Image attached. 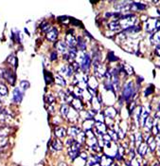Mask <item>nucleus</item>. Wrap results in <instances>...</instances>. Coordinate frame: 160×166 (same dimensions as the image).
<instances>
[{
  "mask_svg": "<svg viewBox=\"0 0 160 166\" xmlns=\"http://www.w3.org/2000/svg\"><path fill=\"white\" fill-rule=\"evenodd\" d=\"M41 29H42L43 31L48 33V32L51 30V27H50V25H49L48 22H43L42 25H41Z\"/></svg>",
  "mask_w": 160,
  "mask_h": 166,
  "instance_id": "30",
  "label": "nucleus"
},
{
  "mask_svg": "<svg viewBox=\"0 0 160 166\" xmlns=\"http://www.w3.org/2000/svg\"><path fill=\"white\" fill-rule=\"evenodd\" d=\"M76 141H77L78 142H80L81 144H82V143H83L84 142L86 141L85 133H84V132H82V131H81V132L78 134V136L76 137Z\"/></svg>",
  "mask_w": 160,
  "mask_h": 166,
  "instance_id": "27",
  "label": "nucleus"
},
{
  "mask_svg": "<svg viewBox=\"0 0 160 166\" xmlns=\"http://www.w3.org/2000/svg\"><path fill=\"white\" fill-rule=\"evenodd\" d=\"M56 49H57V50L63 54H65V53H67L68 52V47H67V45L60 41L57 43V45H56Z\"/></svg>",
  "mask_w": 160,
  "mask_h": 166,
  "instance_id": "10",
  "label": "nucleus"
},
{
  "mask_svg": "<svg viewBox=\"0 0 160 166\" xmlns=\"http://www.w3.org/2000/svg\"><path fill=\"white\" fill-rule=\"evenodd\" d=\"M69 107L67 105H63L61 106V115L63 117H67V114H68V111H69Z\"/></svg>",
  "mask_w": 160,
  "mask_h": 166,
  "instance_id": "28",
  "label": "nucleus"
},
{
  "mask_svg": "<svg viewBox=\"0 0 160 166\" xmlns=\"http://www.w3.org/2000/svg\"><path fill=\"white\" fill-rule=\"evenodd\" d=\"M59 165H60V166H67V165H65V163H60Z\"/></svg>",
  "mask_w": 160,
  "mask_h": 166,
  "instance_id": "40",
  "label": "nucleus"
},
{
  "mask_svg": "<svg viewBox=\"0 0 160 166\" xmlns=\"http://www.w3.org/2000/svg\"><path fill=\"white\" fill-rule=\"evenodd\" d=\"M76 47H78V49L82 51L85 50L86 49V44H85V41H84V39L82 37V36H79V37L76 39Z\"/></svg>",
  "mask_w": 160,
  "mask_h": 166,
  "instance_id": "14",
  "label": "nucleus"
},
{
  "mask_svg": "<svg viewBox=\"0 0 160 166\" xmlns=\"http://www.w3.org/2000/svg\"><path fill=\"white\" fill-rule=\"evenodd\" d=\"M54 134L57 139L61 140V139H64L65 135H67V130H65V128L63 126H58L54 129Z\"/></svg>",
  "mask_w": 160,
  "mask_h": 166,
  "instance_id": "5",
  "label": "nucleus"
},
{
  "mask_svg": "<svg viewBox=\"0 0 160 166\" xmlns=\"http://www.w3.org/2000/svg\"><path fill=\"white\" fill-rule=\"evenodd\" d=\"M70 20H71V21H73L72 23H73L74 25H77V26L82 27V23H81L79 20H76V19H75V18H70Z\"/></svg>",
  "mask_w": 160,
  "mask_h": 166,
  "instance_id": "38",
  "label": "nucleus"
},
{
  "mask_svg": "<svg viewBox=\"0 0 160 166\" xmlns=\"http://www.w3.org/2000/svg\"><path fill=\"white\" fill-rule=\"evenodd\" d=\"M154 86H152V85H150L147 88H146V90L144 91V95L145 96H149L150 94H152L153 92H154Z\"/></svg>",
  "mask_w": 160,
  "mask_h": 166,
  "instance_id": "34",
  "label": "nucleus"
},
{
  "mask_svg": "<svg viewBox=\"0 0 160 166\" xmlns=\"http://www.w3.org/2000/svg\"><path fill=\"white\" fill-rule=\"evenodd\" d=\"M58 37V31L56 29H51L48 33H46V38L49 41H55Z\"/></svg>",
  "mask_w": 160,
  "mask_h": 166,
  "instance_id": "15",
  "label": "nucleus"
},
{
  "mask_svg": "<svg viewBox=\"0 0 160 166\" xmlns=\"http://www.w3.org/2000/svg\"><path fill=\"white\" fill-rule=\"evenodd\" d=\"M109 28L111 31H118L120 30V25L118 20H115V21H112L109 23Z\"/></svg>",
  "mask_w": 160,
  "mask_h": 166,
  "instance_id": "21",
  "label": "nucleus"
},
{
  "mask_svg": "<svg viewBox=\"0 0 160 166\" xmlns=\"http://www.w3.org/2000/svg\"><path fill=\"white\" fill-rule=\"evenodd\" d=\"M134 92H135V87L133 86V83H132V82H127L126 84L124 85V87H123L122 96H123V98L127 101L128 103L130 102V99H131L132 96H133Z\"/></svg>",
  "mask_w": 160,
  "mask_h": 166,
  "instance_id": "1",
  "label": "nucleus"
},
{
  "mask_svg": "<svg viewBox=\"0 0 160 166\" xmlns=\"http://www.w3.org/2000/svg\"><path fill=\"white\" fill-rule=\"evenodd\" d=\"M107 59H108L110 62H115V61H118V57H116V56H115V54L113 53L112 51L108 52V54H107Z\"/></svg>",
  "mask_w": 160,
  "mask_h": 166,
  "instance_id": "33",
  "label": "nucleus"
},
{
  "mask_svg": "<svg viewBox=\"0 0 160 166\" xmlns=\"http://www.w3.org/2000/svg\"><path fill=\"white\" fill-rule=\"evenodd\" d=\"M146 143L148 145V149L152 153H154L155 151V149H156V147H157L156 142L155 140V137L154 136H150L148 138V140L146 141Z\"/></svg>",
  "mask_w": 160,
  "mask_h": 166,
  "instance_id": "4",
  "label": "nucleus"
},
{
  "mask_svg": "<svg viewBox=\"0 0 160 166\" xmlns=\"http://www.w3.org/2000/svg\"><path fill=\"white\" fill-rule=\"evenodd\" d=\"M8 94V88L7 87L2 84V83H0V95L1 96H5Z\"/></svg>",
  "mask_w": 160,
  "mask_h": 166,
  "instance_id": "31",
  "label": "nucleus"
},
{
  "mask_svg": "<svg viewBox=\"0 0 160 166\" xmlns=\"http://www.w3.org/2000/svg\"><path fill=\"white\" fill-rule=\"evenodd\" d=\"M91 56H90V54L85 52V53H83L82 55V58L81 60V68L82 69L83 72H86L89 70L90 68V66H91Z\"/></svg>",
  "mask_w": 160,
  "mask_h": 166,
  "instance_id": "3",
  "label": "nucleus"
},
{
  "mask_svg": "<svg viewBox=\"0 0 160 166\" xmlns=\"http://www.w3.org/2000/svg\"><path fill=\"white\" fill-rule=\"evenodd\" d=\"M148 145L146 143V142H142L140 143V145L137 147V153L141 156V157H144L147 154L148 151Z\"/></svg>",
  "mask_w": 160,
  "mask_h": 166,
  "instance_id": "12",
  "label": "nucleus"
},
{
  "mask_svg": "<svg viewBox=\"0 0 160 166\" xmlns=\"http://www.w3.org/2000/svg\"><path fill=\"white\" fill-rule=\"evenodd\" d=\"M155 125V120L154 118H152L151 116H149L147 119H146V121H145V124H144V126L148 131H150L151 129L153 128V126Z\"/></svg>",
  "mask_w": 160,
  "mask_h": 166,
  "instance_id": "17",
  "label": "nucleus"
},
{
  "mask_svg": "<svg viewBox=\"0 0 160 166\" xmlns=\"http://www.w3.org/2000/svg\"><path fill=\"white\" fill-rule=\"evenodd\" d=\"M93 166H100V163H97V164H95V165H93Z\"/></svg>",
  "mask_w": 160,
  "mask_h": 166,
  "instance_id": "41",
  "label": "nucleus"
},
{
  "mask_svg": "<svg viewBox=\"0 0 160 166\" xmlns=\"http://www.w3.org/2000/svg\"><path fill=\"white\" fill-rule=\"evenodd\" d=\"M142 142H143V136H142V134H141V133L136 134V136H135V138H134V142H135L136 146L138 147V146L140 145V143Z\"/></svg>",
  "mask_w": 160,
  "mask_h": 166,
  "instance_id": "25",
  "label": "nucleus"
},
{
  "mask_svg": "<svg viewBox=\"0 0 160 166\" xmlns=\"http://www.w3.org/2000/svg\"><path fill=\"white\" fill-rule=\"evenodd\" d=\"M8 62H9V63H11V64H13L14 67L17 66V58H15V57L13 56V55H11V56L8 58Z\"/></svg>",
  "mask_w": 160,
  "mask_h": 166,
  "instance_id": "35",
  "label": "nucleus"
},
{
  "mask_svg": "<svg viewBox=\"0 0 160 166\" xmlns=\"http://www.w3.org/2000/svg\"><path fill=\"white\" fill-rule=\"evenodd\" d=\"M82 130H81V128H78V127H70L69 129H68V131H67V133H68V135L70 136V138H72V139H74V138H76L77 136H78V134L81 132Z\"/></svg>",
  "mask_w": 160,
  "mask_h": 166,
  "instance_id": "18",
  "label": "nucleus"
},
{
  "mask_svg": "<svg viewBox=\"0 0 160 166\" xmlns=\"http://www.w3.org/2000/svg\"><path fill=\"white\" fill-rule=\"evenodd\" d=\"M45 81L46 84H51L54 82V76L49 71H45Z\"/></svg>",
  "mask_w": 160,
  "mask_h": 166,
  "instance_id": "24",
  "label": "nucleus"
},
{
  "mask_svg": "<svg viewBox=\"0 0 160 166\" xmlns=\"http://www.w3.org/2000/svg\"><path fill=\"white\" fill-rule=\"evenodd\" d=\"M159 32L156 31L155 33H153L152 35H151L150 37V41H151V44H152L153 46H158L159 44Z\"/></svg>",
  "mask_w": 160,
  "mask_h": 166,
  "instance_id": "20",
  "label": "nucleus"
},
{
  "mask_svg": "<svg viewBox=\"0 0 160 166\" xmlns=\"http://www.w3.org/2000/svg\"><path fill=\"white\" fill-rule=\"evenodd\" d=\"M9 132H10V129H9V127H0V137L8 138Z\"/></svg>",
  "mask_w": 160,
  "mask_h": 166,
  "instance_id": "29",
  "label": "nucleus"
},
{
  "mask_svg": "<svg viewBox=\"0 0 160 166\" xmlns=\"http://www.w3.org/2000/svg\"><path fill=\"white\" fill-rule=\"evenodd\" d=\"M71 107L74 108L75 110H82V103L79 98H75L71 102Z\"/></svg>",
  "mask_w": 160,
  "mask_h": 166,
  "instance_id": "16",
  "label": "nucleus"
},
{
  "mask_svg": "<svg viewBox=\"0 0 160 166\" xmlns=\"http://www.w3.org/2000/svg\"><path fill=\"white\" fill-rule=\"evenodd\" d=\"M78 117H79V114L77 112V110H75L72 107H69V111H68V114H67L68 122L75 123L78 120Z\"/></svg>",
  "mask_w": 160,
  "mask_h": 166,
  "instance_id": "6",
  "label": "nucleus"
},
{
  "mask_svg": "<svg viewBox=\"0 0 160 166\" xmlns=\"http://www.w3.org/2000/svg\"><path fill=\"white\" fill-rule=\"evenodd\" d=\"M23 98V91L20 90V88H15L13 90V101L16 104H20Z\"/></svg>",
  "mask_w": 160,
  "mask_h": 166,
  "instance_id": "7",
  "label": "nucleus"
},
{
  "mask_svg": "<svg viewBox=\"0 0 160 166\" xmlns=\"http://www.w3.org/2000/svg\"><path fill=\"white\" fill-rule=\"evenodd\" d=\"M51 146L52 148L56 151H60L63 149V142H61L60 139H57V138H54L51 142Z\"/></svg>",
  "mask_w": 160,
  "mask_h": 166,
  "instance_id": "11",
  "label": "nucleus"
},
{
  "mask_svg": "<svg viewBox=\"0 0 160 166\" xmlns=\"http://www.w3.org/2000/svg\"><path fill=\"white\" fill-rule=\"evenodd\" d=\"M129 166H140V163H139V161L137 160V159L134 158V159H132V160H130Z\"/></svg>",
  "mask_w": 160,
  "mask_h": 166,
  "instance_id": "36",
  "label": "nucleus"
},
{
  "mask_svg": "<svg viewBox=\"0 0 160 166\" xmlns=\"http://www.w3.org/2000/svg\"><path fill=\"white\" fill-rule=\"evenodd\" d=\"M104 117L106 118H110V119H113V118H115L116 115H117V110L114 108V107H112V106H109L105 109V111H104Z\"/></svg>",
  "mask_w": 160,
  "mask_h": 166,
  "instance_id": "13",
  "label": "nucleus"
},
{
  "mask_svg": "<svg viewBox=\"0 0 160 166\" xmlns=\"http://www.w3.org/2000/svg\"><path fill=\"white\" fill-rule=\"evenodd\" d=\"M54 80H55V83L57 85L61 86V87H64L65 86V82L64 80V78L60 75V74H56L54 76Z\"/></svg>",
  "mask_w": 160,
  "mask_h": 166,
  "instance_id": "26",
  "label": "nucleus"
},
{
  "mask_svg": "<svg viewBox=\"0 0 160 166\" xmlns=\"http://www.w3.org/2000/svg\"><path fill=\"white\" fill-rule=\"evenodd\" d=\"M57 52L56 51H52L51 52V56H50V59H51V61H56L57 60Z\"/></svg>",
  "mask_w": 160,
  "mask_h": 166,
  "instance_id": "37",
  "label": "nucleus"
},
{
  "mask_svg": "<svg viewBox=\"0 0 160 166\" xmlns=\"http://www.w3.org/2000/svg\"><path fill=\"white\" fill-rule=\"evenodd\" d=\"M61 73L62 75H65L67 77H71L72 76V73H73V69L71 67H63L61 68Z\"/></svg>",
  "mask_w": 160,
  "mask_h": 166,
  "instance_id": "19",
  "label": "nucleus"
},
{
  "mask_svg": "<svg viewBox=\"0 0 160 166\" xmlns=\"http://www.w3.org/2000/svg\"><path fill=\"white\" fill-rule=\"evenodd\" d=\"M113 162H114V159H112V158H110V157L104 155L100 158V166H110Z\"/></svg>",
  "mask_w": 160,
  "mask_h": 166,
  "instance_id": "9",
  "label": "nucleus"
},
{
  "mask_svg": "<svg viewBox=\"0 0 160 166\" xmlns=\"http://www.w3.org/2000/svg\"><path fill=\"white\" fill-rule=\"evenodd\" d=\"M54 100H55V98L52 95H48V99H46V101H48L49 104H52L54 102Z\"/></svg>",
  "mask_w": 160,
  "mask_h": 166,
  "instance_id": "39",
  "label": "nucleus"
},
{
  "mask_svg": "<svg viewBox=\"0 0 160 166\" xmlns=\"http://www.w3.org/2000/svg\"><path fill=\"white\" fill-rule=\"evenodd\" d=\"M141 31V27L140 26H132L130 28H128V29L125 30V32L126 33H137Z\"/></svg>",
  "mask_w": 160,
  "mask_h": 166,
  "instance_id": "22",
  "label": "nucleus"
},
{
  "mask_svg": "<svg viewBox=\"0 0 160 166\" xmlns=\"http://www.w3.org/2000/svg\"><path fill=\"white\" fill-rule=\"evenodd\" d=\"M0 76L5 78L12 86L14 85V83H15V74H14V72L12 71L11 69H5V68H0Z\"/></svg>",
  "mask_w": 160,
  "mask_h": 166,
  "instance_id": "2",
  "label": "nucleus"
},
{
  "mask_svg": "<svg viewBox=\"0 0 160 166\" xmlns=\"http://www.w3.org/2000/svg\"><path fill=\"white\" fill-rule=\"evenodd\" d=\"M20 87L22 88V91L27 90V88L30 87V83L27 82V81H22V82L20 83Z\"/></svg>",
  "mask_w": 160,
  "mask_h": 166,
  "instance_id": "32",
  "label": "nucleus"
},
{
  "mask_svg": "<svg viewBox=\"0 0 160 166\" xmlns=\"http://www.w3.org/2000/svg\"><path fill=\"white\" fill-rule=\"evenodd\" d=\"M94 125H95V121L94 119H87L84 121L82 127H83V130L84 131H87V130H92Z\"/></svg>",
  "mask_w": 160,
  "mask_h": 166,
  "instance_id": "8",
  "label": "nucleus"
},
{
  "mask_svg": "<svg viewBox=\"0 0 160 166\" xmlns=\"http://www.w3.org/2000/svg\"><path fill=\"white\" fill-rule=\"evenodd\" d=\"M80 152H81L80 150H74V149L70 148V147H68V156H69V158L73 160L76 159L77 157H79Z\"/></svg>",
  "mask_w": 160,
  "mask_h": 166,
  "instance_id": "23",
  "label": "nucleus"
}]
</instances>
